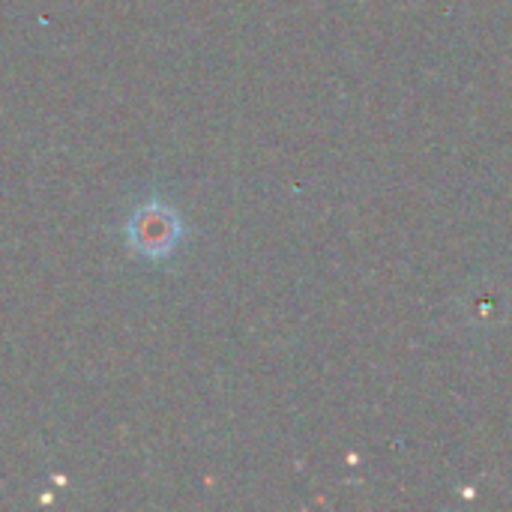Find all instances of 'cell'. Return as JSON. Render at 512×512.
Segmentation results:
<instances>
[{"mask_svg": "<svg viewBox=\"0 0 512 512\" xmlns=\"http://www.w3.org/2000/svg\"><path fill=\"white\" fill-rule=\"evenodd\" d=\"M126 237H129L132 249H138L141 255L168 258L183 237V222L168 204L147 201L126 222Z\"/></svg>", "mask_w": 512, "mask_h": 512, "instance_id": "obj_1", "label": "cell"}]
</instances>
